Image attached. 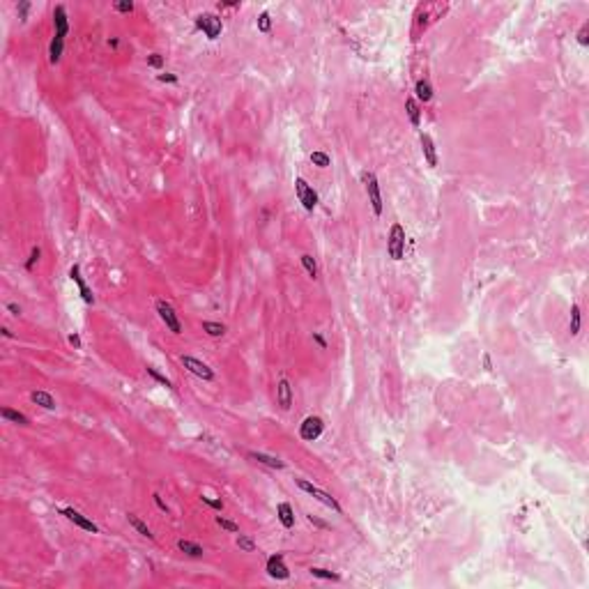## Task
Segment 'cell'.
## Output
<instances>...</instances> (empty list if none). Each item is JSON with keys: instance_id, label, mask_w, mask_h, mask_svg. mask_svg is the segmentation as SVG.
<instances>
[{"instance_id": "13", "label": "cell", "mask_w": 589, "mask_h": 589, "mask_svg": "<svg viewBox=\"0 0 589 589\" xmlns=\"http://www.w3.org/2000/svg\"><path fill=\"white\" fill-rule=\"evenodd\" d=\"M53 26H56L58 37H67V33H69V19H67V10L62 5H56V10H53Z\"/></svg>"}, {"instance_id": "39", "label": "cell", "mask_w": 589, "mask_h": 589, "mask_svg": "<svg viewBox=\"0 0 589 589\" xmlns=\"http://www.w3.org/2000/svg\"><path fill=\"white\" fill-rule=\"evenodd\" d=\"M157 79L161 81V83H177V76H175V74H159Z\"/></svg>"}, {"instance_id": "4", "label": "cell", "mask_w": 589, "mask_h": 589, "mask_svg": "<svg viewBox=\"0 0 589 589\" xmlns=\"http://www.w3.org/2000/svg\"><path fill=\"white\" fill-rule=\"evenodd\" d=\"M295 194H297V200L302 203V207L307 209V212H313V209H316L318 194L304 177H297V180H295Z\"/></svg>"}, {"instance_id": "5", "label": "cell", "mask_w": 589, "mask_h": 589, "mask_svg": "<svg viewBox=\"0 0 589 589\" xmlns=\"http://www.w3.org/2000/svg\"><path fill=\"white\" fill-rule=\"evenodd\" d=\"M364 180V186H366V194H368V200H371V207H373V214L380 217L382 214V196H380V184H378V177L373 173H364L362 175Z\"/></svg>"}, {"instance_id": "3", "label": "cell", "mask_w": 589, "mask_h": 589, "mask_svg": "<svg viewBox=\"0 0 589 589\" xmlns=\"http://www.w3.org/2000/svg\"><path fill=\"white\" fill-rule=\"evenodd\" d=\"M154 309H157L159 318H161V322L166 325L168 332H173V334H182V322H180V318H177L175 309H173L171 304L166 302V299H157Z\"/></svg>"}, {"instance_id": "38", "label": "cell", "mask_w": 589, "mask_h": 589, "mask_svg": "<svg viewBox=\"0 0 589 589\" xmlns=\"http://www.w3.org/2000/svg\"><path fill=\"white\" fill-rule=\"evenodd\" d=\"M19 19H23L26 21V16H28V10H30V3H19Z\"/></svg>"}, {"instance_id": "8", "label": "cell", "mask_w": 589, "mask_h": 589, "mask_svg": "<svg viewBox=\"0 0 589 589\" xmlns=\"http://www.w3.org/2000/svg\"><path fill=\"white\" fill-rule=\"evenodd\" d=\"M322 431H325V421H322L320 417H316V414H311V417H307L302 421V426H299V437L307 442H313L322 435Z\"/></svg>"}, {"instance_id": "31", "label": "cell", "mask_w": 589, "mask_h": 589, "mask_svg": "<svg viewBox=\"0 0 589 589\" xmlns=\"http://www.w3.org/2000/svg\"><path fill=\"white\" fill-rule=\"evenodd\" d=\"M145 371H148V375H150V378H154V380H157L159 385H163V387H168V389H173L171 380H168V378H163L161 373L157 371V368H152V366H145Z\"/></svg>"}, {"instance_id": "6", "label": "cell", "mask_w": 589, "mask_h": 589, "mask_svg": "<svg viewBox=\"0 0 589 589\" xmlns=\"http://www.w3.org/2000/svg\"><path fill=\"white\" fill-rule=\"evenodd\" d=\"M180 362H182V366H184L186 371L194 373V375L200 378V380H205V382H212V380H214V371H212V368H209L205 362H200V359L191 357V355H182Z\"/></svg>"}, {"instance_id": "36", "label": "cell", "mask_w": 589, "mask_h": 589, "mask_svg": "<svg viewBox=\"0 0 589 589\" xmlns=\"http://www.w3.org/2000/svg\"><path fill=\"white\" fill-rule=\"evenodd\" d=\"M115 10L122 12V14H131L134 12V3L131 0H120V3H115Z\"/></svg>"}, {"instance_id": "26", "label": "cell", "mask_w": 589, "mask_h": 589, "mask_svg": "<svg viewBox=\"0 0 589 589\" xmlns=\"http://www.w3.org/2000/svg\"><path fill=\"white\" fill-rule=\"evenodd\" d=\"M309 573H311L313 578H320V580H332V582H339V580H341V575H339V573H332V571H327V569H320V566H311V569H309Z\"/></svg>"}, {"instance_id": "44", "label": "cell", "mask_w": 589, "mask_h": 589, "mask_svg": "<svg viewBox=\"0 0 589 589\" xmlns=\"http://www.w3.org/2000/svg\"><path fill=\"white\" fill-rule=\"evenodd\" d=\"M483 368H486V371H490V368H492V364H490V355H488V352H483Z\"/></svg>"}, {"instance_id": "18", "label": "cell", "mask_w": 589, "mask_h": 589, "mask_svg": "<svg viewBox=\"0 0 589 589\" xmlns=\"http://www.w3.org/2000/svg\"><path fill=\"white\" fill-rule=\"evenodd\" d=\"M62 51H65V37H58V35H53L51 46H49V60H51V65H58V62H60Z\"/></svg>"}, {"instance_id": "7", "label": "cell", "mask_w": 589, "mask_h": 589, "mask_svg": "<svg viewBox=\"0 0 589 589\" xmlns=\"http://www.w3.org/2000/svg\"><path fill=\"white\" fill-rule=\"evenodd\" d=\"M196 28L203 30L207 39H217L223 30V23L217 14H200L198 19H196Z\"/></svg>"}, {"instance_id": "11", "label": "cell", "mask_w": 589, "mask_h": 589, "mask_svg": "<svg viewBox=\"0 0 589 589\" xmlns=\"http://www.w3.org/2000/svg\"><path fill=\"white\" fill-rule=\"evenodd\" d=\"M69 278L76 283V286H79V292H81V297H83V302H85V304H95V295H92V290L85 286L83 276H81V267H79V265H72V267H69Z\"/></svg>"}, {"instance_id": "34", "label": "cell", "mask_w": 589, "mask_h": 589, "mask_svg": "<svg viewBox=\"0 0 589 589\" xmlns=\"http://www.w3.org/2000/svg\"><path fill=\"white\" fill-rule=\"evenodd\" d=\"M200 502H203V504H207L209 509H214V511H223V502H221V500H214V497L203 495V497H200Z\"/></svg>"}, {"instance_id": "15", "label": "cell", "mask_w": 589, "mask_h": 589, "mask_svg": "<svg viewBox=\"0 0 589 589\" xmlns=\"http://www.w3.org/2000/svg\"><path fill=\"white\" fill-rule=\"evenodd\" d=\"M276 515H278V523H281L286 529L295 527V511H292V506L288 504V502H281V504L276 506Z\"/></svg>"}, {"instance_id": "24", "label": "cell", "mask_w": 589, "mask_h": 589, "mask_svg": "<svg viewBox=\"0 0 589 589\" xmlns=\"http://www.w3.org/2000/svg\"><path fill=\"white\" fill-rule=\"evenodd\" d=\"M580 325H582V313H580V307L573 304L571 307V322H569V332L571 336H578L580 334Z\"/></svg>"}, {"instance_id": "22", "label": "cell", "mask_w": 589, "mask_h": 589, "mask_svg": "<svg viewBox=\"0 0 589 589\" xmlns=\"http://www.w3.org/2000/svg\"><path fill=\"white\" fill-rule=\"evenodd\" d=\"M414 92H417V99H419V102L428 104V102L433 99V85L428 83L426 79H421V81H417V85H414Z\"/></svg>"}, {"instance_id": "29", "label": "cell", "mask_w": 589, "mask_h": 589, "mask_svg": "<svg viewBox=\"0 0 589 589\" xmlns=\"http://www.w3.org/2000/svg\"><path fill=\"white\" fill-rule=\"evenodd\" d=\"M311 161H313V166H318V168H327L332 163V157L327 152H311Z\"/></svg>"}, {"instance_id": "25", "label": "cell", "mask_w": 589, "mask_h": 589, "mask_svg": "<svg viewBox=\"0 0 589 589\" xmlns=\"http://www.w3.org/2000/svg\"><path fill=\"white\" fill-rule=\"evenodd\" d=\"M203 332L207 336H212V339H221L223 334H226V325H221V322H214V320H205L203 322Z\"/></svg>"}, {"instance_id": "43", "label": "cell", "mask_w": 589, "mask_h": 589, "mask_svg": "<svg viewBox=\"0 0 589 589\" xmlns=\"http://www.w3.org/2000/svg\"><path fill=\"white\" fill-rule=\"evenodd\" d=\"M313 341H316V343H318V345H320V348H322V350H327V341H325V339H322V336H320V334H318V332H316V334H313Z\"/></svg>"}, {"instance_id": "37", "label": "cell", "mask_w": 589, "mask_h": 589, "mask_svg": "<svg viewBox=\"0 0 589 589\" xmlns=\"http://www.w3.org/2000/svg\"><path fill=\"white\" fill-rule=\"evenodd\" d=\"M587 35H589V23H584L582 28H580V33H578V44H580V46H587V44H589Z\"/></svg>"}, {"instance_id": "9", "label": "cell", "mask_w": 589, "mask_h": 589, "mask_svg": "<svg viewBox=\"0 0 589 589\" xmlns=\"http://www.w3.org/2000/svg\"><path fill=\"white\" fill-rule=\"evenodd\" d=\"M265 571H267V575H269V578H274V580H288V578H290V571H288L281 552H276V555L269 557L267 564H265Z\"/></svg>"}, {"instance_id": "16", "label": "cell", "mask_w": 589, "mask_h": 589, "mask_svg": "<svg viewBox=\"0 0 589 589\" xmlns=\"http://www.w3.org/2000/svg\"><path fill=\"white\" fill-rule=\"evenodd\" d=\"M249 458H251V460H255V463H263V465H267V467H272V469H283V467H286V463H283V460L274 458V456H267V454H263V451H251V454H249Z\"/></svg>"}, {"instance_id": "19", "label": "cell", "mask_w": 589, "mask_h": 589, "mask_svg": "<svg viewBox=\"0 0 589 589\" xmlns=\"http://www.w3.org/2000/svg\"><path fill=\"white\" fill-rule=\"evenodd\" d=\"M0 417L5 419V421H10V423H19V426H30V419L26 417L23 412H19V410L3 408V410H0Z\"/></svg>"}, {"instance_id": "28", "label": "cell", "mask_w": 589, "mask_h": 589, "mask_svg": "<svg viewBox=\"0 0 589 589\" xmlns=\"http://www.w3.org/2000/svg\"><path fill=\"white\" fill-rule=\"evenodd\" d=\"M299 260H302V265H304V269H307L309 276H311V278H318V265H316V260H313V255L304 253Z\"/></svg>"}, {"instance_id": "35", "label": "cell", "mask_w": 589, "mask_h": 589, "mask_svg": "<svg viewBox=\"0 0 589 589\" xmlns=\"http://www.w3.org/2000/svg\"><path fill=\"white\" fill-rule=\"evenodd\" d=\"M148 67H152V69H161L163 58L159 56V53H150V56H148Z\"/></svg>"}, {"instance_id": "46", "label": "cell", "mask_w": 589, "mask_h": 589, "mask_svg": "<svg viewBox=\"0 0 589 589\" xmlns=\"http://www.w3.org/2000/svg\"><path fill=\"white\" fill-rule=\"evenodd\" d=\"M117 44H120V42H117L115 37H113V39H108V46H111V49H117Z\"/></svg>"}, {"instance_id": "20", "label": "cell", "mask_w": 589, "mask_h": 589, "mask_svg": "<svg viewBox=\"0 0 589 589\" xmlns=\"http://www.w3.org/2000/svg\"><path fill=\"white\" fill-rule=\"evenodd\" d=\"M127 520H129V525L140 534V536H145V538H150V541H154V534L150 532V527H148V525H145L136 513H127Z\"/></svg>"}, {"instance_id": "23", "label": "cell", "mask_w": 589, "mask_h": 589, "mask_svg": "<svg viewBox=\"0 0 589 589\" xmlns=\"http://www.w3.org/2000/svg\"><path fill=\"white\" fill-rule=\"evenodd\" d=\"M177 548L189 557H203V552H205L203 546H198V543H194V541H186V538H180V541H177Z\"/></svg>"}, {"instance_id": "1", "label": "cell", "mask_w": 589, "mask_h": 589, "mask_svg": "<svg viewBox=\"0 0 589 589\" xmlns=\"http://www.w3.org/2000/svg\"><path fill=\"white\" fill-rule=\"evenodd\" d=\"M387 253L394 260H403L405 255V228L400 223H394L389 228V237H387Z\"/></svg>"}, {"instance_id": "27", "label": "cell", "mask_w": 589, "mask_h": 589, "mask_svg": "<svg viewBox=\"0 0 589 589\" xmlns=\"http://www.w3.org/2000/svg\"><path fill=\"white\" fill-rule=\"evenodd\" d=\"M235 546L240 548L242 552H255V541L251 536H244V534H237Z\"/></svg>"}, {"instance_id": "32", "label": "cell", "mask_w": 589, "mask_h": 589, "mask_svg": "<svg viewBox=\"0 0 589 589\" xmlns=\"http://www.w3.org/2000/svg\"><path fill=\"white\" fill-rule=\"evenodd\" d=\"M269 28H272V19H269V12H263V14L258 16V30H260V33H269Z\"/></svg>"}, {"instance_id": "14", "label": "cell", "mask_w": 589, "mask_h": 589, "mask_svg": "<svg viewBox=\"0 0 589 589\" xmlns=\"http://www.w3.org/2000/svg\"><path fill=\"white\" fill-rule=\"evenodd\" d=\"M419 140H421V152H423L426 163L428 166H437V152H435V143H433L431 134H421Z\"/></svg>"}, {"instance_id": "12", "label": "cell", "mask_w": 589, "mask_h": 589, "mask_svg": "<svg viewBox=\"0 0 589 589\" xmlns=\"http://www.w3.org/2000/svg\"><path fill=\"white\" fill-rule=\"evenodd\" d=\"M276 403L281 405V410H290L292 405V387L286 378H281L276 385Z\"/></svg>"}, {"instance_id": "41", "label": "cell", "mask_w": 589, "mask_h": 589, "mask_svg": "<svg viewBox=\"0 0 589 589\" xmlns=\"http://www.w3.org/2000/svg\"><path fill=\"white\" fill-rule=\"evenodd\" d=\"M7 311H10L12 316H16V318L21 316V307H19V304H14V302H10V304H7Z\"/></svg>"}, {"instance_id": "42", "label": "cell", "mask_w": 589, "mask_h": 589, "mask_svg": "<svg viewBox=\"0 0 589 589\" xmlns=\"http://www.w3.org/2000/svg\"><path fill=\"white\" fill-rule=\"evenodd\" d=\"M67 341H69V345H74L76 350H81V336L79 334H69V339H67Z\"/></svg>"}, {"instance_id": "33", "label": "cell", "mask_w": 589, "mask_h": 589, "mask_svg": "<svg viewBox=\"0 0 589 589\" xmlns=\"http://www.w3.org/2000/svg\"><path fill=\"white\" fill-rule=\"evenodd\" d=\"M39 255H42V251H39V246H33L30 249V255H28V260H26V269H33L35 267V263L39 260Z\"/></svg>"}, {"instance_id": "45", "label": "cell", "mask_w": 589, "mask_h": 589, "mask_svg": "<svg viewBox=\"0 0 589 589\" xmlns=\"http://www.w3.org/2000/svg\"><path fill=\"white\" fill-rule=\"evenodd\" d=\"M309 523H313V525H318V527H322V529H325V527H327V523H322V520H318V518H313V515H309Z\"/></svg>"}, {"instance_id": "2", "label": "cell", "mask_w": 589, "mask_h": 589, "mask_svg": "<svg viewBox=\"0 0 589 589\" xmlns=\"http://www.w3.org/2000/svg\"><path fill=\"white\" fill-rule=\"evenodd\" d=\"M295 483H297L299 488H302L304 492H309L311 497H316L318 502H322V504L327 506V509H332V511H336V513H343V509H341V504L339 502L334 500V497L329 495V492H325V490H320L318 486H313L311 481H307V479H295Z\"/></svg>"}, {"instance_id": "21", "label": "cell", "mask_w": 589, "mask_h": 589, "mask_svg": "<svg viewBox=\"0 0 589 589\" xmlns=\"http://www.w3.org/2000/svg\"><path fill=\"white\" fill-rule=\"evenodd\" d=\"M405 111H408V117H410V122H412V127H419V122H421V108H419L417 99H412V97L405 99Z\"/></svg>"}, {"instance_id": "10", "label": "cell", "mask_w": 589, "mask_h": 589, "mask_svg": "<svg viewBox=\"0 0 589 589\" xmlns=\"http://www.w3.org/2000/svg\"><path fill=\"white\" fill-rule=\"evenodd\" d=\"M60 513L65 515V518L69 520V523H74L76 527L85 529V532L99 534V527H97V525H95V523H92V520H90V518H85V515L81 513V511H76V509H72V506H67V509H62V511H60Z\"/></svg>"}, {"instance_id": "30", "label": "cell", "mask_w": 589, "mask_h": 589, "mask_svg": "<svg viewBox=\"0 0 589 589\" xmlns=\"http://www.w3.org/2000/svg\"><path fill=\"white\" fill-rule=\"evenodd\" d=\"M217 525L221 529H226V532H230V534H240V525L232 523V520H228V518H223V515H217Z\"/></svg>"}, {"instance_id": "17", "label": "cell", "mask_w": 589, "mask_h": 589, "mask_svg": "<svg viewBox=\"0 0 589 589\" xmlns=\"http://www.w3.org/2000/svg\"><path fill=\"white\" fill-rule=\"evenodd\" d=\"M30 400H33L35 405H39V408H44V410H56L58 408L56 398H53L49 391H33V394H30Z\"/></svg>"}, {"instance_id": "47", "label": "cell", "mask_w": 589, "mask_h": 589, "mask_svg": "<svg viewBox=\"0 0 589 589\" xmlns=\"http://www.w3.org/2000/svg\"><path fill=\"white\" fill-rule=\"evenodd\" d=\"M3 336H5V339H12V336H14V334H12V332L7 329V327H5V329H3Z\"/></svg>"}, {"instance_id": "40", "label": "cell", "mask_w": 589, "mask_h": 589, "mask_svg": "<svg viewBox=\"0 0 589 589\" xmlns=\"http://www.w3.org/2000/svg\"><path fill=\"white\" fill-rule=\"evenodd\" d=\"M152 497H154V504H157V506H159V509H161V511H163V513H168V506H166V502H163V500H161V497H159V495H157V492H154V495H152Z\"/></svg>"}]
</instances>
